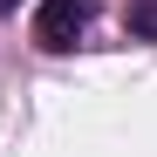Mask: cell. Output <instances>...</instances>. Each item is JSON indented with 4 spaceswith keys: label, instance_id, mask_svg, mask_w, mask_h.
Wrapping results in <instances>:
<instances>
[{
    "label": "cell",
    "instance_id": "1",
    "mask_svg": "<svg viewBox=\"0 0 157 157\" xmlns=\"http://www.w3.org/2000/svg\"><path fill=\"white\" fill-rule=\"evenodd\" d=\"M89 14H96L89 0H41V14H34V41L62 55V48H75V41H82Z\"/></svg>",
    "mask_w": 157,
    "mask_h": 157
},
{
    "label": "cell",
    "instance_id": "2",
    "mask_svg": "<svg viewBox=\"0 0 157 157\" xmlns=\"http://www.w3.org/2000/svg\"><path fill=\"white\" fill-rule=\"evenodd\" d=\"M130 34H137V41H157V0H130Z\"/></svg>",
    "mask_w": 157,
    "mask_h": 157
},
{
    "label": "cell",
    "instance_id": "3",
    "mask_svg": "<svg viewBox=\"0 0 157 157\" xmlns=\"http://www.w3.org/2000/svg\"><path fill=\"white\" fill-rule=\"evenodd\" d=\"M7 7H14V0H0V14H7Z\"/></svg>",
    "mask_w": 157,
    "mask_h": 157
}]
</instances>
